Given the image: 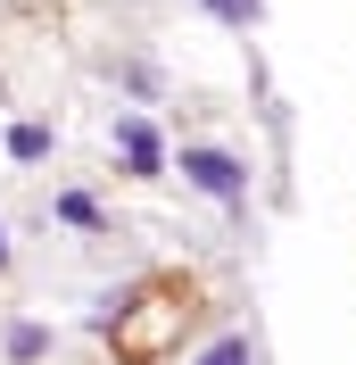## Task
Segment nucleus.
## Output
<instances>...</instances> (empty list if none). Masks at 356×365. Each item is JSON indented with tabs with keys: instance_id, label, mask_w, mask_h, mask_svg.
Here are the masks:
<instances>
[{
	"instance_id": "423d86ee",
	"label": "nucleus",
	"mask_w": 356,
	"mask_h": 365,
	"mask_svg": "<svg viewBox=\"0 0 356 365\" xmlns=\"http://www.w3.org/2000/svg\"><path fill=\"white\" fill-rule=\"evenodd\" d=\"M191 365H257V341H248V332H224V341H207Z\"/></svg>"
},
{
	"instance_id": "0eeeda50",
	"label": "nucleus",
	"mask_w": 356,
	"mask_h": 365,
	"mask_svg": "<svg viewBox=\"0 0 356 365\" xmlns=\"http://www.w3.org/2000/svg\"><path fill=\"white\" fill-rule=\"evenodd\" d=\"M9 158H17V166L50 158V125H9Z\"/></svg>"
},
{
	"instance_id": "6e6552de",
	"label": "nucleus",
	"mask_w": 356,
	"mask_h": 365,
	"mask_svg": "<svg viewBox=\"0 0 356 365\" xmlns=\"http://www.w3.org/2000/svg\"><path fill=\"white\" fill-rule=\"evenodd\" d=\"M116 83H133L141 100H157V91H166V75H157V67H141V58H116Z\"/></svg>"
},
{
	"instance_id": "20e7f679",
	"label": "nucleus",
	"mask_w": 356,
	"mask_h": 365,
	"mask_svg": "<svg viewBox=\"0 0 356 365\" xmlns=\"http://www.w3.org/2000/svg\"><path fill=\"white\" fill-rule=\"evenodd\" d=\"M50 216H58V225H67V232H100V225H108L91 191H58V200H50Z\"/></svg>"
},
{
	"instance_id": "39448f33",
	"label": "nucleus",
	"mask_w": 356,
	"mask_h": 365,
	"mask_svg": "<svg viewBox=\"0 0 356 365\" xmlns=\"http://www.w3.org/2000/svg\"><path fill=\"white\" fill-rule=\"evenodd\" d=\"M9 357H17V365H42L50 357V324H33V316L9 324Z\"/></svg>"
},
{
	"instance_id": "9d476101",
	"label": "nucleus",
	"mask_w": 356,
	"mask_h": 365,
	"mask_svg": "<svg viewBox=\"0 0 356 365\" xmlns=\"http://www.w3.org/2000/svg\"><path fill=\"white\" fill-rule=\"evenodd\" d=\"M0 266H9V225H0Z\"/></svg>"
},
{
	"instance_id": "f03ea898",
	"label": "nucleus",
	"mask_w": 356,
	"mask_h": 365,
	"mask_svg": "<svg viewBox=\"0 0 356 365\" xmlns=\"http://www.w3.org/2000/svg\"><path fill=\"white\" fill-rule=\"evenodd\" d=\"M166 166H182V182L207 191L216 207H248V158H232L216 141H182V158H166Z\"/></svg>"
},
{
	"instance_id": "7ed1b4c3",
	"label": "nucleus",
	"mask_w": 356,
	"mask_h": 365,
	"mask_svg": "<svg viewBox=\"0 0 356 365\" xmlns=\"http://www.w3.org/2000/svg\"><path fill=\"white\" fill-rule=\"evenodd\" d=\"M108 141H116V158H125V175H141V182L166 175V133H157L141 108H116L108 116Z\"/></svg>"
},
{
	"instance_id": "1a4fd4ad",
	"label": "nucleus",
	"mask_w": 356,
	"mask_h": 365,
	"mask_svg": "<svg viewBox=\"0 0 356 365\" xmlns=\"http://www.w3.org/2000/svg\"><path fill=\"white\" fill-rule=\"evenodd\" d=\"M207 17H224V25H241V34H248V25L266 17V0H207Z\"/></svg>"
},
{
	"instance_id": "f257e3e1",
	"label": "nucleus",
	"mask_w": 356,
	"mask_h": 365,
	"mask_svg": "<svg viewBox=\"0 0 356 365\" xmlns=\"http://www.w3.org/2000/svg\"><path fill=\"white\" fill-rule=\"evenodd\" d=\"M141 299V316H116V357H133V365H157L166 357V341H182V324H191V291H133Z\"/></svg>"
}]
</instances>
